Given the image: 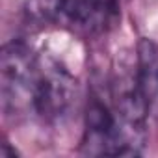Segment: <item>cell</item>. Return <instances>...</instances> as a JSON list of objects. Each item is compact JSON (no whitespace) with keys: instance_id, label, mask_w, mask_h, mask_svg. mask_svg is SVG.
<instances>
[{"instance_id":"obj_1","label":"cell","mask_w":158,"mask_h":158,"mask_svg":"<svg viewBox=\"0 0 158 158\" xmlns=\"http://www.w3.org/2000/svg\"><path fill=\"white\" fill-rule=\"evenodd\" d=\"M37 76L39 54H34L24 41L6 43L0 56V93L8 115H34Z\"/></svg>"},{"instance_id":"obj_2","label":"cell","mask_w":158,"mask_h":158,"mask_svg":"<svg viewBox=\"0 0 158 158\" xmlns=\"http://www.w3.org/2000/svg\"><path fill=\"white\" fill-rule=\"evenodd\" d=\"M78 99V84L74 76L54 58L39 56V76L34 101V115L43 123H63Z\"/></svg>"},{"instance_id":"obj_3","label":"cell","mask_w":158,"mask_h":158,"mask_svg":"<svg viewBox=\"0 0 158 158\" xmlns=\"http://www.w3.org/2000/svg\"><path fill=\"white\" fill-rule=\"evenodd\" d=\"M136 80L149 115L158 121V43L147 37L136 47Z\"/></svg>"},{"instance_id":"obj_4","label":"cell","mask_w":158,"mask_h":158,"mask_svg":"<svg viewBox=\"0 0 158 158\" xmlns=\"http://www.w3.org/2000/svg\"><path fill=\"white\" fill-rule=\"evenodd\" d=\"M54 4L60 19L89 32L102 28L110 13L115 11L112 0H54Z\"/></svg>"},{"instance_id":"obj_5","label":"cell","mask_w":158,"mask_h":158,"mask_svg":"<svg viewBox=\"0 0 158 158\" xmlns=\"http://www.w3.org/2000/svg\"><path fill=\"white\" fill-rule=\"evenodd\" d=\"M15 149H10V143H2L0 149V158H15Z\"/></svg>"}]
</instances>
